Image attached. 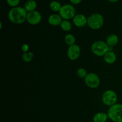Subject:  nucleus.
Instances as JSON below:
<instances>
[{
    "instance_id": "f257e3e1",
    "label": "nucleus",
    "mask_w": 122,
    "mask_h": 122,
    "mask_svg": "<svg viewBox=\"0 0 122 122\" xmlns=\"http://www.w3.org/2000/svg\"><path fill=\"white\" fill-rule=\"evenodd\" d=\"M27 12L24 7H15L12 8L8 12V19L12 23L20 25L25 22L27 19Z\"/></svg>"
},
{
    "instance_id": "f03ea898",
    "label": "nucleus",
    "mask_w": 122,
    "mask_h": 122,
    "mask_svg": "<svg viewBox=\"0 0 122 122\" xmlns=\"http://www.w3.org/2000/svg\"><path fill=\"white\" fill-rule=\"evenodd\" d=\"M104 23L103 16L99 13L91 14L87 19V25L93 30H98L102 27Z\"/></svg>"
},
{
    "instance_id": "7ed1b4c3",
    "label": "nucleus",
    "mask_w": 122,
    "mask_h": 122,
    "mask_svg": "<svg viewBox=\"0 0 122 122\" xmlns=\"http://www.w3.org/2000/svg\"><path fill=\"white\" fill-rule=\"evenodd\" d=\"M107 114L113 122H122V104L116 103L110 107Z\"/></svg>"
},
{
    "instance_id": "20e7f679",
    "label": "nucleus",
    "mask_w": 122,
    "mask_h": 122,
    "mask_svg": "<svg viewBox=\"0 0 122 122\" xmlns=\"http://www.w3.org/2000/svg\"><path fill=\"white\" fill-rule=\"evenodd\" d=\"M91 51L93 54L98 57L104 56L109 51V46L106 42L102 41H97L92 44Z\"/></svg>"
},
{
    "instance_id": "39448f33",
    "label": "nucleus",
    "mask_w": 122,
    "mask_h": 122,
    "mask_svg": "<svg viewBox=\"0 0 122 122\" xmlns=\"http://www.w3.org/2000/svg\"><path fill=\"white\" fill-rule=\"evenodd\" d=\"M59 14L64 20H69L73 19L76 15V10L75 7L71 4H64L62 5Z\"/></svg>"
},
{
    "instance_id": "423d86ee",
    "label": "nucleus",
    "mask_w": 122,
    "mask_h": 122,
    "mask_svg": "<svg viewBox=\"0 0 122 122\" xmlns=\"http://www.w3.org/2000/svg\"><path fill=\"white\" fill-rule=\"evenodd\" d=\"M102 101L105 105L111 107L116 104L117 95L114 91L108 89L104 92L102 96Z\"/></svg>"
},
{
    "instance_id": "0eeeda50",
    "label": "nucleus",
    "mask_w": 122,
    "mask_h": 122,
    "mask_svg": "<svg viewBox=\"0 0 122 122\" xmlns=\"http://www.w3.org/2000/svg\"><path fill=\"white\" fill-rule=\"evenodd\" d=\"M85 82L89 88L95 89L100 85V79L97 74L94 73H88L85 78Z\"/></svg>"
},
{
    "instance_id": "6e6552de",
    "label": "nucleus",
    "mask_w": 122,
    "mask_h": 122,
    "mask_svg": "<svg viewBox=\"0 0 122 122\" xmlns=\"http://www.w3.org/2000/svg\"><path fill=\"white\" fill-rule=\"evenodd\" d=\"M81 48L78 45H74L69 46L67 52L68 58L71 60H76L81 55Z\"/></svg>"
},
{
    "instance_id": "1a4fd4ad",
    "label": "nucleus",
    "mask_w": 122,
    "mask_h": 122,
    "mask_svg": "<svg viewBox=\"0 0 122 122\" xmlns=\"http://www.w3.org/2000/svg\"><path fill=\"white\" fill-rule=\"evenodd\" d=\"M42 19V16L40 13L38 11H33L27 13V22L32 25H36L41 22Z\"/></svg>"
},
{
    "instance_id": "9d476101",
    "label": "nucleus",
    "mask_w": 122,
    "mask_h": 122,
    "mask_svg": "<svg viewBox=\"0 0 122 122\" xmlns=\"http://www.w3.org/2000/svg\"><path fill=\"white\" fill-rule=\"evenodd\" d=\"M87 18L82 14H76L73 19V22L74 25L78 27H82L87 24Z\"/></svg>"
},
{
    "instance_id": "9b49d317",
    "label": "nucleus",
    "mask_w": 122,
    "mask_h": 122,
    "mask_svg": "<svg viewBox=\"0 0 122 122\" xmlns=\"http://www.w3.org/2000/svg\"><path fill=\"white\" fill-rule=\"evenodd\" d=\"M62 19H63L60 15V14H52L49 16L48 19V23L51 26H56L61 25L62 21H63Z\"/></svg>"
},
{
    "instance_id": "f8f14e48",
    "label": "nucleus",
    "mask_w": 122,
    "mask_h": 122,
    "mask_svg": "<svg viewBox=\"0 0 122 122\" xmlns=\"http://www.w3.org/2000/svg\"><path fill=\"white\" fill-rule=\"evenodd\" d=\"M104 59L106 63L112 64L116 62L117 60V56L114 52L109 51L104 56Z\"/></svg>"
},
{
    "instance_id": "ddd939ff",
    "label": "nucleus",
    "mask_w": 122,
    "mask_h": 122,
    "mask_svg": "<svg viewBox=\"0 0 122 122\" xmlns=\"http://www.w3.org/2000/svg\"><path fill=\"white\" fill-rule=\"evenodd\" d=\"M108 118V114L103 112L96 113L93 117L94 122H106Z\"/></svg>"
},
{
    "instance_id": "4468645a",
    "label": "nucleus",
    "mask_w": 122,
    "mask_h": 122,
    "mask_svg": "<svg viewBox=\"0 0 122 122\" xmlns=\"http://www.w3.org/2000/svg\"><path fill=\"white\" fill-rule=\"evenodd\" d=\"M37 7V4L35 0H27L25 4L24 8L27 13L35 10Z\"/></svg>"
},
{
    "instance_id": "2eb2a0df",
    "label": "nucleus",
    "mask_w": 122,
    "mask_h": 122,
    "mask_svg": "<svg viewBox=\"0 0 122 122\" xmlns=\"http://www.w3.org/2000/svg\"><path fill=\"white\" fill-rule=\"evenodd\" d=\"M119 42V37L116 34H112L108 36L106 40V43L109 46H113L116 45Z\"/></svg>"
},
{
    "instance_id": "dca6fc26",
    "label": "nucleus",
    "mask_w": 122,
    "mask_h": 122,
    "mask_svg": "<svg viewBox=\"0 0 122 122\" xmlns=\"http://www.w3.org/2000/svg\"><path fill=\"white\" fill-rule=\"evenodd\" d=\"M62 5L58 1H52L50 4V8L52 11L54 12L60 11Z\"/></svg>"
},
{
    "instance_id": "f3484780",
    "label": "nucleus",
    "mask_w": 122,
    "mask_h": 122,
    "mask_svg": "<svg viewBox=\"0 0 122 122\" xmlns=\"http://www.w3.org/2000/svg\"><path fill=\"white\" fill-rule=\"evenodd\" d=\"M64 41L67 45L71 46V45L75 44L76 42V38L73 35L71 34H67L65 36L64 38Z\"/></svg>"
},
{
    "instance_id": "a211bd4d",
    "label": "nucleus",
    "mask_w": 122,
    "mask_h": 122,
    "mask_svg": "<svg viewBox=\"0 0 122 122\" xmlns=\"http://www.w3.org/2000/svg\"><path fill=\"white\" fill-rule=\"evenodd\" d=\"M60 26L61 29L63 30L66 31V32L70 30L71 29V28H72V25H71V23L69 20H64L62 21Z\"/></svg>"
},
{
    "instance_id": "6ab92c4d",
    "label": "nucleus",
    "mask_w": 122,
    "mask_h": 122,
    "mask_svg": "<svg viewBox=\"0 0 122 122\" xmlns=\"http://www.w3.org/2000/svg\"><path fill=\"white\" fill-rule=\"evenodd\" d=\"M33 57H34V54L32 52L28 51V52H23L22 55V60L26 63H29L32 60Z\"/></svg>"
},
{
    "instance_id": "aec40b11",
    "label": "nucleus",
    "mask_w": 122,
    "mask_h": 122,
    "mask_svg": "<svg viewBox=\"0 0 122 122\" xmlns=\"http://www.w3.org/2000/svg\"><path fill=\"white\" fill-rule=\"evenodd\" d=\"M76 73H77L78 77H79L80 78H85L86 75H88L86 70L83 68H79V69H77V71H76Z\"/></svg>"
},
{
    "instance_id": "412c9836",
    "label": "nucleus",
    "mask_w": 122,
    "mask_h": 122,
    "mask_svg": "<svg viewBox=\"0 0 122 122\" xmlns=\"http://www.w3.org/2000/svg\"><path fill=\"white\" fill-rule=\"evenodd\" d=\"M7 4L11 7H17L18 5L20 3V0H6Z\"/></svg>"
},
{
    "instance_id": "4be33fe9",
    "label": "nucleus",
    "mask_w": 122,
    "mask_h": 122,
    "mask_svg": "<svg viewBox=\"0 0 122 122\" xmlns=\"http://www.w3.org/2000/svg\"><path fill=\"white\" fill-rule=\"evenodd\" d=\"M29 49V45H27V44H23L22 46H21V50H22L24 52H28Z\"/></svg>"
},
{
    "instance_id": "5701e85b",
    "label": "nucleus",
    "mask_w": 122,
    "mask_h": 122,
    "mask_svg": "<svg viewBox=\"0 0 122 122\" xmlns=\"http://www.w3.org/2000/svg\"><path fill=\"white\" fill-rule=\"evenodd\" d=\"M82 0H70V2H71L72 4L74 5H77L81 3L82 2Z\"/></svg>"
},
{
    "instance_id": "b1692460",
    "label": "nucleus",
    "mask_w": 122,
    "mask_h": 122,
    "mask_svg": "<svg viewBox=\"0 0 122 122\" xmlns=\"http://www.w3.org/2000/svg\"><path fill=\"white\" fill-rule=\"evenodd\" d=\"M108 1H110V2H113V3H114V2H117L119 0H108Z\"/></svg>"
}]
</instances>
